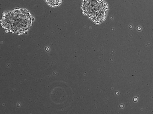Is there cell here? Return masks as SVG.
I'll use <instances>...</instances> for the list:
<instances>
[{"label": "cell", "instance_id": "6da1fadb", "mask_svg": "<svg viewBox=\"0 0 153 114\" xmlns=\"http://www.w3.org/2000/svg\"><path fill=\"white\" fill-rule=\"evenodd\" d=\"M32 23L30 13L26 10L20 8L4 13L1 20L3 28L19 35L27 32Z\"/></svg>", "mask_w": 153, "mask_h": 114}, {"label": "cell", "instance_id": "7a4b0ae2", "mask_svg": "<svg viewBox=\"0 0 153 114\" xmlns=\"http://www.w3.org/2000/svg\"><path fill=\"white\" fill-rule=\"evenodd\" d=\"M108 7L107 4L103 0H83L82 6L83 13L96 24H100L104 20Z\"/></svg>", "mask_w": 153, "mask_h": 114}, {"label": "cell", "instance_id": "3957f363", "mask_svg": "<svg viewBox=\"0 0 153 114\" xmlns=\"http://www.w3.org/2000/svg\"><path fill=\"white\" fill-rule=\"evenodd\" d=\"M47 4L52 7L59 6L61 3L62 0H45Z\"/></svg>", "mask_w": 153, "mask_h": 114}]
</instances>
